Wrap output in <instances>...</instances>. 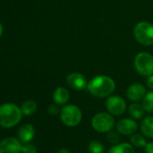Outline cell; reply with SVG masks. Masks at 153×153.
Wrapping results in <instances>:
<instances>
[{
    "label": "cell",
    "instance_id": "cell-26",
    "mask_svg": "<svg viewBox=\"0 0 153 153\" xmlns=\"http://www.w3.org/2000/svg\"><path fill=\"white\" fill-rule=\"evenodd\" d=\"M58 153H70V151L68 149H65V148H62L59 150Z\"/></svg>",
    "mask_w": 153,
    "mask_h": 153
},
{
    "label": "cell",
    "instance_id": "cell-11",
    "mask_svg": "<svg viewBox=\"0 0 153 153\" xmlns=\"http://www.w3.org/2000/svg\"><path fill=\"white\" fill-rule=\"evenodd\" d=\"M146 96V89L141 84H133L127 89V97L134 102L140 101Z\"/></svg>",
    "mask_w": 153,
    "mask_h": 153
},
{
    "label": "cell",
    "instance_id": "cell-16",
    "mask_svg": "<svg viewBox=\"0 0 153 153\" xmlns=\"http://www.w3.org/2000/svg\"><path fill=\"white\" fill-rule=\"evenodd\" d=\"M145 113V109L142 105L132 104L129 106V114L134 119H140Z\"/></svg>",
    "mask_w": 153,
    "mask_h": 153
},
{
    "label": "cell",
    "instance_id": "cell-17",
    "mask_svg": "<svg viewBox=\"0 0 153 153\" xmlns=\"http://www.w3.org/2000/svg\"><path fill=\"white\" fill-rule=\"evenodd\" d=\"M36 109H37L36 103L34 101L29 100V101H26L23 104L21 111L25 115H31L36 111Z\"/></svg>",
    "mask_w": 153,
    "mask_h": 153
},
{
    "label": "cell",
    "instance_id": "cell-13",
    "mask_svg": "<svg viewBox=\"0 0 153 153\" xmlns=\"http://www.w3.org/2000/svg\"><path fill=\"white\" fill-rule=\"evenodd\" d=\"M68 99H69V93L64 88L61 87L58 88L53 93V100L59 105H65L68 101Z\"/></svg>",
    "mask_w": 153,
    "mask_h": 153
},
{
    "label": "cell",
    "instance_id": "cell-8",
    "mask_svg": "<svg viewBox=\"0 0 153 153\" xmlns=\"http://www.w3.org/2000/svg\"><path fill=\"white\" fill-rule=\"evenodd\" d=\"M22 147L17 139L6 138L0 142V153H20L22 152Z\"/></svg>",
    "mask_w": 153,
    "mask_h": 153
},
{
    "label": "cell",
    "instance_id": "cell-27",
    "mask_svg": "<svg viewBox=\"0 0 153 153\" xmlns=\"http://www.w3.org/2000/svg\"><path fill=\"white\" fill-rule=\"evenodd\" d=\"M2 33H3V27H2L1 24H0V37H1Z\"/></svg>",
    "mask_w": 153,
    "mask_h": 153
},
{
    "label": "cell",
    "instance_id": "cell-22",
    "mask_svg": "<svg viewBox=\"0 0 153 153\" xmlns=\"http://www.w3.org/2000/svg\"><path fill=\"white\" fill-rule=\"evenodd\" d=\"M36 147L33 144H25L22 147L23 153H36Z\"/></svg>",
    "mask_w": 153,
    "mask_h": 153
},
{
    "label": "cell",
    "instance_id": "cell-1",
    "mask_svg": "<svg viewBox=\"0 0 153 153\" xmlns=\"http://www.w3.org/2000/svg\"><path fill=\"white\" fill-rule=\"evenodd\" d=\"M115 88L114 81L107 76H97L88 84L89 93L97 97H106L110 96Z\"/></svg>",
    "mask_w": 153,
    "mask_h": 153
},
{
    "label": "cell",
    "instance_id": "cell-25",
    "mask_svg": "<svg viewBox=\"0 0 153 153\" xmlns=\"http://www.w3.org/2000/svg\"><path fill=\"white\" fill-rule=\"evenodd\" d=\"M147 86H148L149 88L153 89V74L150 75V76H149V79H148V80H147Z\"/></svg>",
    "mask_w": 153,
    "mask_h": 153
},
{
    "label": "cell",
    "instance_id": "cell-9",
    "mask_svg": "<svg viewBox=\"0 0 153 153\" xmlns=\"http://www.w3.org/2000/svg\"><path fill=\"white\" fill-rule=\"evenodd\" d=\"M68 85L76 90H83L88 87V81L85 76L80 73H71L67 76Z\"/></svg>",
    "mask_w": 153,
    "mask_h": 153
},
{
    "label": "cell",
    "instance_id": "cell-7",
    "mask_svg": "<svg viewBox=\"0 0 153 153\" xmlns=\"http://www.w3.org/2000/svg\"><path fill=\"white\" fill-rule=\"evenodd\" d=\"M105 106L108 112L114 115H121L126 110L125 101L118 96L109 97L105 102Z\"/></svg>",
    "mask_w": 153,
    "mask_h": 153
},
{
    "label": "cell",
    "instance_id": "cell-18",
    "mask_svg": "<svg viewBox=\"0 0 153 153\" xmlns=\"http://www.w3.org/2000/svg\"><path fill=\"white\" fill-rule=\"evenodd\" d=\"M142 106L147 112H153V91L149 92L142 99Z\"/></svg>",
    "mask_w": 153,
    "mask_h": 153
},
{
    "label": "cell",
    "instance_id": "cell-3",
    "mask_svg": "<svg viewBox=\"0 0 153 153\" xmlns=\"http://www.w3.org/2000/svg\"><path fill=\"white\" fill-rule=\"evenodd\" d=\"M135 39L144 46L153 45V25L149 22H140L136 25L134 31Z\"/></svg>",
    "mask_w": 153,
    "mask_h": 153
},
{
    "label": "cell",
    "instance_id": "cell-6",
    "mask_svg": "<svg viewBox=\"0 0 153 153\" xmlns=\"http://www.w3.org/2000/svg\"><path fill=\"white\" fill-rule=\"evenodd\" d=\"M92 127L99 132H108L114 126V117L107 113H99L92 119Z\"/></svg>",
    "mask_w": 153,
    "mask_h": 153
},
{
    "label": "cell",
    "instance_id": "cell-12",
    "mask_svg": "<svg viewBox=\"0 0 153 153\" xmlns=\"http://www.w3.org/2000/svg\"><path fill=\"white\" fill-rule=\"evenodd\" d=\"M18 136L22 142L27 143L32 140L34 136V128L31 124H25L20 128L18 131Z\"/></svg>",
    "mask_w": 153,
    "mask_h": 153
},
{
    "label": "cell",
    "instance_id": "cell-20",
    "mask_svg": "<svg viewBox=\"0 0 153 153\" xmlns=\"http://www.w3.org/2000/svg\"><path fill=\"white\" fill-rule=\"evenodd\" d=\"M88 150L90 153H105L104 145L97 140H92L89 142Z\"/></svg>",
    "mask_w": 153,
    "mask_h": 153
},
{
    "label": "cell",
    "instance_id": "cell-5",
    "mask_svg": "<svg viewBox=\"0 0 153 153\" xmlns=\"http://www.w3.org/2000/svg\"><path fill=\"white\" fill-rule=\"evenodd\" d=\"M134 66L140 75L149 76L153 74V56L147 52L137 54L134 60Z\"/></svg>",
    "mask_w": 153,
    "mask_h": 153
},
{
    "label": "cell",
    "instance_id": "cell-24",
    "mask_svg": "<svg viewBox=\"0 0 153 153\" xmlns=\"http://www.w3.org/2000/svg\"><path fill=\"white\" fill-rule=\"evenodd\" d=\"M144 149H145V153H153V141L147 143Z\"/></svg>",
    "mask_w": 153,
    "mask_h": 153
},
{
    "label": "cell",
    "instance_id": "cell-23",
    "mask_svg": "<svg viewBox=\"0 0 153 153\" xmlns=\"http://www.w3.org/2000/svg\"><path fill=\"white\" fill-rule=\"evenodd\" d=\"M48 111H49V113H50L51 114H52V115H56V114H58L59 113V107H58L57 105H51V106L49 107Z\"/></svg>",
    "mask_w": 153,
    "mask_h": 153
},
{
    "label": "cell",
    "instance_id": "cell-19",
    "mask_svg": "<svg viewBox=\"0 0 153 153\" xmlns=\"http://www.w3.org/2000/svg\"><path fill=\"white\" fill-rule=\"evenodd\" d=\"M130 140H131V142L132 145H134L135 147H139V148L145 147L146 144H147L145 138L142 137L140 134H138V133H133L131 136Z\"/></svg>",
    "mask_w": 153,
    "mask_h": 153
},
{
    "label": "cell",
    "instance_id": "cell-14",
    "mask_svg": "<svg viewBox=\"0 0 153 153\" xmlns=\"http://www.w3.org/2000/svg\"><path fill=\"white\" fill-rule=\"evenodd\" d=\"M140 131L142 134L148 138H153V117L148 116L144 118L140 123Z\"/></svg>",
    "mask_w": 153,
    "mask_h": 153
},
{
    "label": "cell",
    "instance_id": "cell-15",
    "mask_svg": "<svg viewBox=\"0 0 153 153\" xmlns=\"http://www.w3.org/2000/svg\"><path fill=\"white\" fill-rule=\"evenodd\" d=\"M108 153H134V149L129 143L115 144L108 150Z\"/></svg>",
    "mask_w": 153,
    "mask_h": 153
},
{
    "label": "cell",
    "instance_id": "cell-4",
    "mask_svg": "<svg viewBox=\"0 0 153 153\" xmlns=\"http://www.w3.org/2000/svg\"><path fill=\"white\" fill-rule=\"evenodd\" d=\"M60 119L65 125L74 127L80 123L82 119V113L76 105H68L61 109Z\"/></svg>",
    "mask_w": 153,
    "mask_h": 153
},
{
    "label": "cell",
    "instance_id": "cell-2",
    "mask_svg": "<svg viewBox=\"0 0 153 153\" xmlns=\"http://www.w3.org/2000/svg\"><path fill=\"white\" fill-rule=\"evenodd\" d=\"M22 111L14 104H5L0 106V125L5 128L17 124L22 118Z\"/></svg>",
    "mask_w": 153,
    "mask_h": 153
},
{
    "label": "cell",
    "instance_id": "cell-10",
    "mask_svg": "<svg viewBox=\"0 0 153 153\" xmlns=\"http://www.w3.org/2000/svg\"><path fill=\"white\" fill-rule=\"evenodd\" d=\"M137 128H138V125L136 122L128 118L122 119L116 123V129L118 132L123 135L133 134L137 131Z\"/></svg>",
    "mask_w": 153,
    "mask_h": 153
},
{
    "label": "cell",
    "instance_id": "cell-21",
    "mask_svg": "<svg viewBox=\"0 0 153 153\" xmlns=\"http://www.w3.org/2000/svg\"><path fill=\"white\" fill-rule=\"evenodd\" d=\"M107 140L110 143L112 144H117L119 141V135L115 132V131H108L107 134Z\"/></svg>",
    "mask_w": 153,
    "mask_h": 153
}]
</instances>
